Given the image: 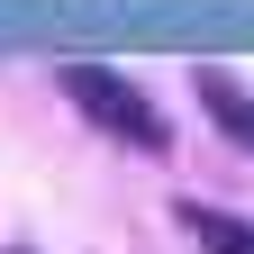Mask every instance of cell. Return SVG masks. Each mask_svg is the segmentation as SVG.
I'll list each match as a JSON object with an SVG mask.
<instances>
[{
    "label": "cell",
    "mask_w": 254,
    "mask_h": 254,
    "mask_svg": "<svg viewBox=\"0 0 254 254\" xmlns=\"http://www.w3.org/2000/svg\"><path fill=\"white\" fill-rule=\"evenodd\" d=\"M182 236L200 254H254V227L227 218V209H209V200H182Z\"/></svg>",
    "instance_id": "obj_2"
},
{
    "label": "cell",
    "mask_w": 254,
    "mask_h": 254,
    "mask_svg": "<svg viewBox=\"0 0 254 254\" xmlns=\"http://www.w3.org/2000/svg\"><path fill=\"white\" fill-rule=\"evenodd\" d=\"M64 100H73L82 118H100L109 136H127V145H145V154H164V118H154V100H136V82H118L109 64H64Z\"/></svg>",
    "instance_id": "obj_1"
},
{
    "label": "cell",
    "mask_w": 254,
    "mask_h": 254,
    "mask_svg": "<svg viewBox=\"0 0 254 254\" xmlns=\"http://www.w3.org/2000/svg\"><path fill=\"white\" fill-rule=\"evenodd\" d=\"M200 109H209V118L254 154V100H245V82H236V73H200Z\"/></svg>",
    "instance_id": "obj_3"
}]
</instances>
